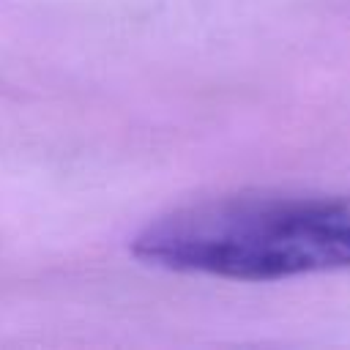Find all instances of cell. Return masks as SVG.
<instances>
[{
  "instance_id": "6da1fadb",
  "label": "cell",
  "mask_w": 350,
  "mask_h": 350,
  "mask_svg": "<svg viewBox=\"0 0 350 350\" xmlns=\"http://www.w3.org/2000/svg\"><path fill=\"white\" fill-rule=\"evenodd\" d=\"M148 265L232 282L350 271L347 194L243 191L153 219L131 246Z\"/></svg>"
}]
</instances>
